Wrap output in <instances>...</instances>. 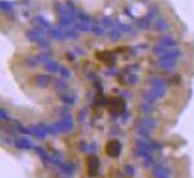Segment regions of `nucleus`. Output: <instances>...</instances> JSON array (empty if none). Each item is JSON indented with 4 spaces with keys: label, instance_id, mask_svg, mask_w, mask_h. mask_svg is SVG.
Here are the masks:
<instances>
[{
    "label": "nucleus",
    "instance_id": "9b49d317",
    "mask_svg": "<svg viewBox=\"0 0 194 178\" xmlns=\"http://www.w3.org/2000/svg\"><path fill=\"white\" fill-rule=\"evenodd\" d=\"M154 27L157 31H166L167 30V22L162 18H158L157 21L154 22Z\"/></svg>",
    "mask_w": 194,
    "mask_h": 178
},
{
    "label": "nucleus",
    "instance_id": "f03ea898",
    "mask_svg": "<svg viewBox=\"0 0 194 178\" xmlns=\"http://www.w3.org/2000/svg\"><path fill=\"white\" fill-rule=\"evenodd\" d=\"M87 165H88V173L91 176H94L98 170V165H100V160H98L96 156H89L87 159Z\"/></svg>",
    "mask_w": 194,
    "mask_h": 178
},
{
    "label": "nucleus",
    "instance_id": "2eb2a0df",
    "mask_svg": "<svg viewBox=\"0 0 194 178\" xmlns=\"http://www.w3.org/2000/svg\"><path fill=\"white\" fill-rule=\"evenodd\" d=\"M76 18L78 21H86V22L91 21V17L86 12H83V10H76Z\"/></svg>",
    "mask_w": 194,
    "mask_h": 178
},
{
    "label": "nucleus",
    "instance_id": "423d86ee",
    "mask_svg": "<svg viewBox=\"0 0 194 178\" xmlns=\"http://www.w3.org/2000/svg\"><path fill=\"white\" fill-rule=\"evenodd\" d=\"M158 44L163 45V47H175L176 41H175V39H172L171 36H162V38H159V40H158Z\"/></svg>",
    "mask_w": 194,
    "mask_h": 178
},
{
    "label": "nucleus",
    "instance_id": "cd10ccee",
    "mask_svg": "<svg viewBox=\"0 0 194 178\" xmlns=\"http://www.w3.org/2000/svg\"><path fill=\"white\" fill-rule=\"evenodd\" d=\"M61 74H62V75H63V76H69V75H70V72H69V70H66V69H63V67H62V69H61Z\"/></svg>",
    "mask_w": 194,
    "mask_h": 178
},
{
    "label": "nucleus",
    "instance_id": "412c9836",
    "mask_svg": "<svg viewBox=\"0 0 194 178\" xmlns=\"http://www.w3.org/2000/svg\"><path fill=\"white\" fill-rule=\"evenodd\" d=\"M38 62H39V58H38V57H29V58L26 59V65L30 66V67L38 66Z\"/></svg>",
    "mask_w": 194,
    "mask_h": 178
},
{
    "label": "nucleus",
    "instance_id": "c756f323",
    "mask_svg": "<svg viewBox=\"0 0 194 178\" xmlns=\"http://www.w3.org/2000/svg\"><path fill=\"white\" fill-rule=\"evenodd\" d=\"M75 52H76V54H83V49H80V48H75Z\"/></svg>",
    "mask_w": 194,
    "mask_h": 178
},
{
    "label": "nucleus",
    "instance_id": "a211bd4d",
    "mask_svg": "<svg viewBox=\"0 0 194 178\" xmlns=\"http://www.w3.org/2000/svg\"><path fill=\"white\" fill-rule=\"evenodd\" d=\"M63 35H65L66 39H76L79 38V35L75 30H63Z\"/></svg>",
    "mask_w": 194,
    "mask_h": 178
},
{
    "label": "nucleus",
    "instance_id": "39448f33",
    "mask_svg": "<svg viewBox=\"0 0 194 178\" xmlns=\"http://www.w3.org/2000/svg\"><path fill=\"white\" fill-rule=\"evenodd\" d=\"M48 34L51 35V38L56 39V40H61V39L65 38V35H63V31L60 30V28L57 27H52L48 30Z\"/></svg>",
    "mask_w": 194,
    "mask_h": 178
},
{
    "label": "nucleus",
    "instance_id": "b1692460",
    "mask_svg": "<svg viewBox=\"0 0 194 178\" xmlns=\"http://www.w3.org/2000/svg\"><path fill=\"white\" fill-rule=\"evenodd\" d=\"M38 45H39V47H41V48H47L49 45V43H48V40H45V39L41 38L40 40L38 41Z\"/></svg>",
    "mask_w": 194,
    "mask_h": 178
},
{
    "label": "nucleus",
    "instance_id": "20e7f679",
    "mask_svg": "<svg viewBox=\"0 0 194 178\" xmlns=\"http://www.w3.org/2000/svg\"><path fill=\"white\" fill-rule=\"evenodd\" d=\"M74 27L78 31H92L93 25L91 22H86V21H78V22L74 23Z\"/></svg>",
    "mask_w": 194,
    "mask_h": 178
},
{
    "label": "nucleus",
    "instance_id": "1a4fd4ad",
    "mask_svg": "<svg viewBox=\"0 0 194 178\" xmlns=\"http://www.w3.org/2000/svg\"><path fill=\"white\" fill-rule=\"evenodd\" d=\"M34 21H35V23H36V26L41 27V28H49V22L43 16H36L34 18Z\"/></svg>",
    "mask_w": 194,
    "mask_h": 178
},
{
    "label": "nucleus",
    "instance_id": "4468645a",
    "mask_svg": "<svg viewBox=\"0 0 194 178\" xmlns=\"http://www.w3.org/2000/svg\"><path fill=\"white\" fill-rule=\"evenodd\" d=\"M35 81L39 87H45L49 83V76H44V75H39L35 77Z\"/></svg>",
    "mask_w": 194,
    "mask_h": 178
},
{
    "label": "nucleus",
    "instance_id": "a878e982",
    "mask_svg": "<svg viewBox=\"0 0 194 178\" xmlns=\"http://www.w3.org/2000/svg\"><path fill=\"white\" fill-rule=\"evenodd\" d=\"M155 13H157V7L153 5V7H151V9H149V16L150 17H154Z\"/></svg>",
    "mask_w": 194,
    "mask_h": 178
},
{
    "label": "nucleus",
    "instance_id": "9d476101",
    "mask_svg": "<svg viewBox=\"0 0 194 178\" xmlns=\"http://www.w3.org/2000/svg\"><path fill=\"white\" fill-rule=\"evenodd\" d=\"M150 20L151 17L147 14V16H144L142 18H140L139 21H137V26H139L140 28H147L150 25Z\"/></svg>",
    "mask_w": 194,
    "mask_h": 178
},
{
    "label": "nucleus",
    "instance_id": "c85d7f7f",
    "mask_svg": "<svg viewBox=\"0 0 194 178\" xmlns=\"http://www.w3.org/2000/svg\"><path fill=\"white\" fill-rule=\"evenodd\" d=\"M56 87H58V88H63V87H65V84H63L62 81H56Z\"/></svg>",
    "mask_w": 194,
    "mask_h": 178
},
{
    "label": "nucleus",
    "instance_id": "7ed1b4c3",
    "mask_svg": "<svg viewBox=\"0 0 194 178\" xmlns=\"http://www.w3.org/2000/svg\"><path fill=\"white\" fill-rule=\"evenodd\" d=\"M179 56H181V52L177 51V49H170V51H164L162 52L159 57L162 59H174V58H177Z\"/></svg>",
    "mask_w": 194,
    "mask_h": 178
},
{
    "label": "nucleus",
    "instance_id": "ddd939ff",
    "mask_svg": "<svg viewBox=\"0 0 194 178\" xmlns=\"http://www.w3.org/2000/svg\"><path fill=\"white\" fill-rule=\"evenodd\" d=\"M176 62L174 61V59H162L159 61V67H162V69H172V67H175Z\"/></svg>",
    "mask_w": 194,
    "mask_h": 178
},
{
    "label": "nucleus",
    "instance_id": "4be33fe9",
    "mask_svg": "<svg viewBox=\"0 0 194 178\" xmlns=\"http://www.w3.org/2000/svg\"><path fill=\"white\" fill-rule=\"evenodd\" d=\"M38 58H39V61H44V62H48L49 59H51V54L47 52H40L38 54Z\"/></svg>",
    "mask_w": 194,
    "mask_h": 178
},
{
    "label": "nucleus",
    "instance_id": "bb28decb",
    "mask_svg": "<svg viewBox=\"0 0 194 178\" xmlns=\"http://www.w3.org/2000/svg\"><path fill=\"white\" fill-rule=\"evenodd\" d=\"M136 76H133V75H129L128 76V83H131V84H133V83H136Z\"/></svg>",
    "mask_w": 194,
    "mask_h": 178
},
{
    "label": "nucleus",
    "instance_id": "f8f14e48",
    "mask_svg": "<svg viewBox=\"0 0 194 178\" xmlns=\"http://www.w3.org/2000/svg\"><path fill=\"white\" fill-rule=\"evenodd\" d=\"M73 22H74V20H71L68 16L58 17V25L61 27H68V26H70V25H73Z\"/></svg>",
    "mask_w": 194,
    "mask_h": 178
},
{
    "label": "nucleus",
    "instance_id": "393cba45",
    "mask_svg": "<svg viewBox=\"0 0 194 178\" xmlns=\"http://www.w3.org/2000/svg\"><path fill=\"white\" fill-rule=\"evenodd\" d=\"M153 51H154L155 53H157V54H161L162 52H164V47H163V45H161V44H158L157 47H154V48H153Z\"/></svg>",
    "mask_w": 194,
    "mask_h": 178
},
{
    "label": "nucleus",
    "instance_id": "6e6552de",
    "mask_svg": "<svg viewBox=\"0 0 194 178\" xmlns=\"http://www.w3.org/2000/svg\"><path fill=\"white\" fill-rule=\"evenodd\" d=\"M122 31L119 30V28H111L110 31L108 33V38L110 39V40H119L121 39V36H122Z\"/></svg>",
    "mask_w": 194,
    "mask_h": 178
},
{
    "label": "nucleus",
    "instance_id": "6ab92c4d",
    "mask_svg": "<svg viewBox=\"0 0 194 178\" xmlns=\"http://www.w3.org/2000/svg\"><path fill=\"white\" fill-rule=\"evenodd\" d=\"M92 34L94 36H102V35H104V28L101 26H98V23H94L93 28H92Z\"/></svg>",
    "mask_w": 194,
    "mask_h": 178
},
{
    "label": "nucleus",
    "instance_id": "7c9ffc66",
    "mask_svg": "<svg viewBox=\"0 0 194 178\" xmlns=\"http://www.w3.org/2000/svg\"><path fill=\"white\" fill-rule=\"evenodd\" d=\"M66 57H68L69 59H74V54H73V53H68V54H66Z\"/></svg>",
    "mask_w": 194,
    "mask_h": 178
},
{
    "label": "nucleus",
    "instance_id": "0eeeda50",
    "mask_svg": "<svg viewBox=\"0 0 194 178\" xmlns=\"http://www.w3.org/2000/svg\"><path fill=\"white\" fill-rule=\"evenodd\" d=\"M54 10H56V13L58 14V17H62V16H66V13H68V9H66V5H63L62 3H60V1H56L54 4Z\"/></svg>",
    "mask_w": 194,
    "mask_h": 178
},
{
    "label": "nucleus",
    "instance_id": "dca6fc26",
    "mask_svg": "<svg viewBox=\"0 0 194 178\" xmlns=\"http://www.w3.org/2000/svg\"><path fill=\"white\" fill-rule=\"evenodd\" d=\"M0 7H1V10H3L4 13L13 10V5L10 4L9 1H5V0H1V1H0Z\"/></svg>",
    "mask_w": 194,
    "mask_h": 178
},
{
    "label": "nucleus",
    "instance_id": "f3484780",
    "mask_svg": "<svg viewBox=\"0 0 194 178\" xmlns=\"http://www.w3.org/2000/svg\"><path fill=\"white\" fill-rule=\"evenodd\" d=\"M101 22H102V26H105V27H110L113 28L114 27V20L110 18V17H104V18L101 20Z\"/></svg>",
    "mask_w": 194,
    "mask_h": 178
},
{
    "label": "nucleus",
    "instance_id": "5701e85b",
    "mask_svg": "<svg viewBox=\"0 0 194 178\" xmlns=\"http://www.w3.org/2000/svg\"><path fill=\"white\" fill-rule=\"evenodd\" d=\"M118 28L122 31V33H129V31H131V26H128V25L119 23V22H118Z\"/></svg>",
    "mask_w": 194,
    "mask_h": 178
},
{
    "label": "nucleus",
    "instance_id": "f257e3e1",
    "mask_svg": "<svg viewBox=\"0 0 194 178\" xmlns=\"http://www.w3.org/2000/svg\"><path fill=\"white\" fill-rule=\"evenodd\" d=\"M122 151V145L119 141L116 140H110L106 142V146H105V152L111 156V158H118L119 154Z\"/></svg>",
    "mask_w": 194,
    "mask_h": 178
},
{
    "label": "nucleus",
    "instance_id": "aec40b11",
    "mask_svg": "<svg viewBox=\"0 0 194 178\" xmlns=\"http://www.w3.org/2000/svg\"><path fill=\"white\" fill-rule=\"evenodd\" d=\"M45 69H47L48 71H51V72H54V71H57L58 65H57V62L48 61V62H45Z\"/></svg>",
    "mask_w": 194,
    "mask_h": 178
}]
</instances>
